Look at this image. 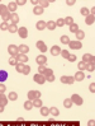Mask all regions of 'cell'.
I'll return each instance as SVG.
<instances>
[{"instance_id":"obj_1","label":"cell","mask_w":95,"mask_h":126,"mask_svg":"<svg viewBox=\"0 0 95 126\" xmlns=\"http://www.w3.org/2000/svg\"><path fill=\"white\" fill-rule=\"evenodd\" d=\"M27 95H28V101L33 102L34 99H38L41 97V92L39 91H29Z\"/></svg>"},{"instance_id":"obj_2","label":"cell","mask_w":95,"mask_h":126,"mask_svg":"<svg viewBox=\"0 0 95 126\" xmlns=\"http://www.w3.org/2000/svg\"><path fill=\"white\" fill-rule=\"evenodd\" d=\"M8 52H9V55H10V57H17L18 56V46H15V45H9L8 46Z\"/></svg>"},{"instance_id":"obj_3","label":"cell","mask_w":95,"mask_h":126,"mask_svg":"<svg viewBox=\"0 0 95 126\" xmlns=\"http://www.w3.org/2000/svg\"><path fill=\"white\" fill-rule=\"evenodd\" d=\"M33 80L36 81L37 84H45V81H46V78H45V75L43 74H36V75L33 77Z\"/></svg>"},{"instance_id":"obj_4","label":"cell","mask_w":95,"mask_h":126,"mask_svg":"<svg viewBox=\"0 0 95 126\" xmlns=\"http://www.w3.org/2000/svg\"><path fill=\"white\" fill-rule=\"evenodd\" d=\"M81 61H84L85 64L95 63V57H94V55H91V54H85V55L83 56V60H81Z\"/></svg>"},{"instance_id":"obj_5","label":"cell","mask_w":95,"mask_h":126,"mask_svg":"<svg viewBox=\"0 0 95 126\" xmlns=\"http://www.w3.org/2000/svg\"><path fill=\"white\" fill-rule=\"evenodd\" d=\"M69 46L72 50H80V48L83 47V45H81V42H80V41H70L69 42Z\"/></svg>"},{"instance_id":"obj_6","label":"cell","mask_w":95,"mask_h":126,"mask_svg":"<svg viewBox=\"0 0 95 126\" xmlns=\"http://www.w3.org/2000/svg\"><path fill=\"white\" fill-rule=\"evenodd\" d=\"M71 101H72V103H75V105H77V106H81L83 105V98L80 97L79 94H72V97H71Z\"/></svg>"},{"instance_id":"obj_7","label":"cell","mask_w":95,"mask_h":126,"mask_svg":"<svg viewBox=\"0 0 95 126\" xmlns=\"http://www.w3.org/2000/svg\"><path fill=\"white\" fill-rule=\"evenodd\" d=\"M18 34H19L20 38H27V37H28V29L25 27L18 28Z\"/></svg>"},{"instance_id":"obj_8","label":"cell","mask_w":95,"mask_h":126,"mask_svg":"<svg viewBox=\"0 0 95 126\" xmlns=\"http://www.w3.org/2000/svg\"><path fill=\"white\" fill-rule=\"evenodd\" d=\"M61 81H62V83H65V84H74L75 79H74V77L63 75V77H61Z\"/></svg>"},{"instance_id":"obj_9","label":"cell","mask_w":95,"mask_h":126,"mask_svg":"<svg viewBox=\"0 0 95 126\" xmlns=\"http://www.w3.org/2000/svg\"><path fill=\"white\" fill-rule=\"evenodd\" d=\"M17 3L15 1H9L8 3V5H6V9H8V12L9 13H14L15 12V9H17Z\"/></svg>"},{"instance_id":"obj_10","label":"cell","mask_w":95,"mask_h":126,"mask_svg":"<svg viewBox=\"0 0 95 126\" xmlns=\"http://www.w3.org/2000/svg\"><path fill=\"white\" fill-rule=\"evenodd\" d=\"M36 45H37V48L39 51H42V52H46V51H47V46H46V43L43 41H37Z\"/></svg>"},{"instance_id":"obj_11","label":"cell","mask_w":95,"mask_h":126,"mask_svg":"<svg viewBox=\"0 0 95 126\" xmlns=\"http://www.w3.org/2000/svg\"><path fill=\"white\" fill-rule=\"evenodd\" d=\"M28 51H29V47H28L27 45H20V46H18V52L22 54V55L28 54Z\"/></svg>"},{"instance_id":"obj_12","label":"cell","mask_w":95,"mask_h":126,"mask_svg":"<svg viewBox=\"0 0 95 126\" xmlns=\"http://www.w3.org/2000/svg\"><path fill=\"white\" fill-rule=\"evenodd\" d=\"M36 61H37L38 65H45L46 61H47V57H46L45 55H38L37 59H36Z\"/></svg>"},{"instance_id":"obj_13","label":"cell","mask_w":95,"mask_h":126,"mask_svg":"<svg viewBox=\"0 0 95 126\" xmlns=\"http://www.w3.org/2000/svg\"><path fill=\"white\" fill-rule=\"evenodd\" d=\"M60 54H61V48H60V46H52V47H51V55L58 56Z\"/></svg>"},{"instance_id":"obj_14","label":"cell","mask_w":95,"mask_h":126,"mask_svg":"<svg viewBox=\"0 0 95 126\" xmlns=\"http://www.w3.org/2000/svg\"><path fill=\"white\" fill-rule=\"evenodd\" d=\"M15 59H17V61L20 63V64H24V63L28 61V56L27 55H22V54H18V56Z\"/></svg>"},{"instance_id":"obj_15","label":"cell","mask_w":95,"mask_h":126,"mask_svg":"<svg viewBox=\"0 0 95 126\" xmlns=\"http://www.w3.org/2000/svg\"><path fill=\"white\" fill-rule=\"evenodd\" d=\"M74 79L77 80V81H83V80L85 79V74H84V71H77V73L75 74Z\"/></svg>"},{"instance_id":"obj_16","label":"cell","mask_w":95,"mask_h":126,"mask_svg":"<svg viewBox=\"0 0 95 126\" xmlns=\"http://www.w3.org/2000/svg\"><path fill=\"white\" fill-rule=\"evenodd\" d=\"M10 20H12L13 24H17L19 22V16L15 14V13H10Z\"/></svg>"},{"instance_id":"obj_17","label":"cell","mask_w":95,"mask_h":126,"mask_svg":"<svg viewBox=\"0 0 95 126\" xmlns=\"http://www.w3.org/2000/svg\"><path fill=\"white\" fill-rule=\"evenodd\" d=\"M6 79H8V73L5 70H0V83H4Z\"/></svg>"},{"instance_id":"obj_18","label":"cell","mask_w":95,"mask_h":126,"mask_svg":"<svg viewBox=\"0 0 95 126\" xmlns=\"http://www.w3.org/2000/svg\"><path fill=\"white\" fill-rule=\"evenodd\" d=\"M85 22H86V24H89V26L94 24V22H95V16H91V14H89V16L86 17Z\"/></svg>"},{"instance_id":"obj_19","label":"cell","mask_w":95,"mask_h":126,"mask_svg":"<svg viewBox=\"0 0 95 126\" xmlns=\"http://www.w3.org/2000/svg\"><path fill=\"white\" fill-rule=\"evenodd\" d=\"M46 28H48L49 31H53V29L56 28V22H53V20L47 22V23H46Z\"/></svg>"},{"instance_id":"obj_20","label":"cell","mask_w":95,"mask_h":126,"mask_svg":"<svg viewBox=\"0 0 95 126\" xmlns=\"http://www.w3.org/2000/svg\"><path fill=\"white\" fill-rule=\"evenodd\" d=\"M8 97L6 95H4V93L3 94H0V105L1 106H6V103H8Z\"/></svg>"},{"instance_id":"obj_21","label":"cell","mask_w":95,"mask_h":126,"mask_svg":"<svg viewBox=\"0 0 95 126\" xmlns=\"http://www.w3.org/2000/svg\"><path fill=\"white\" fill-rule=\"evenodd\" d=\"M36 27H37L38 31H43V29L46 28V22H43V20H38V22H37V26H36Z\"/></svg>"},{"instance_id":"obj_22","label":"cell","mask_w":95,"mask_h":126,"mask_svg":"<svg viewBox=\"0 0 95 126\" xmlns=\"http://www.w3.org/2000/svg\"><path fill=\"white\" fill-rule=\"evenodd\" d=\"M33 13L36 14V16H41V14H43V9L41 8L39 5H36L33 8Z\"/></svg>"},{"instance_id":"obj_23","label":"cell","mask_w":95,"mask_h":126,"mask_svg":"<svg viewBox=\"0 0 95 126\" xmlns=\"http://www.w3.org/2000/svg\"><path fill=\"white\" fill-rule=\"evenodd\" d=\"M51 3H52L51 0H41V1H39V6H41L42 9H45V8H47Z\"/></svg>"},{"instance_id":"obj_24","label":"cell","mask_w":95,"mask_h":126,"mask_svg":"<svg viewBox=\"0 0 95 126\" xmlns=\"http://www.w3.org/2000/svg\"><path fill=\"white\" fill-rule=\"evenodd\" d=\"M49 115L58 116V115H60V111H58V108H56V107H51L49 108Z\"/></svg>"},{"instance_id":"obj_25","label":"cell","mask_w":95,"mask_h":126,"mask_svg":"<svg viewBox=\"0 0 95 126\" xmlns=\"http://www.w3.org/2000/svg\"><path fill=\"white\" fill-rule=\"evenodd\" d=\"M32 103H33V107H39V108H41V107L43 106V103H42V99H41V98H38V99H34Z\"/></svg>"},{"instance_id":"obj_26","label":"cell","mask_w":95,"mask_h":126,"mask_svg":"<svg viewBox=\"0 0 95 126\" xmlns=\"http://www.w3.org/2000/svg\"><path fill=\"white\" fill-rule=\"evenodd\" d=\"M63 106L66 107V108H71L72 107V101H71V98H66L63 101Z\"/></svg>"},{"instance_id":"obj_27","label":"cell","mask_w":95,"mask_h":126,"mask_svg":"<svg viewBox=\"0 0 95 126\" xmlns=\"http://www.w3.org/2000/svg\"><path fill=\"white\" fill-rule=\"evenodd\" d=\"M17 98H18V94L15 92H10L9 95H8V99L9 101H17Z\"/></svg>"},{"instance_id":"obj_28","label":"cell","mask_w":95,"mask_h":126,"mask_svg":"<svg viewBox=\"0 0 95 126\" xmlns=\"http://www.w3.org/2000/svg\"><path fill=\"white\" fill-rule=\"evenodd\" d=\"M8 31L10 32V33H14V32H18V27H17V24H9V28H8Z\"/></svg>"},{"instance_id":"obj_29","label":"cell","mask_w":95,"mask_h":126,"mask_svg":"<svg viewBox=\"0 0 95 126\" xmlns=\"http://www.w3.org/2000/svg\"><path fill=\"white\" fill-rule=\"evenodd\" d=\"M41 115L42 116H48L49 115V108H47V107H41Z\"/></svg>"},{"instance_id":"obj_30","label":"cell","mask_w":95,"mask_h":126,"mask_svg":"<svg viewBox=\"0 0 95 126\" xmlns=\"http://www.w3.org/2000/svg\"><path fill=\"white\" fill-rule=\"evenodd\" d=\"M77 31H79V26H77V24H75V23L70 24V32H72V33H76Z\"/></svg>"},{"instance_id":"obj_31","label":"cell","mask_w":95,"mask_h":126,"mask_svg":"<svg viewBox=\"0 0 95 126\" xmlns=\"http://www.w3.org/2000/svg\"><path fill=\"white\" fill-rule=\"evenodd\" d=\"M60 41H61V43L62 45H69V42H70V38L67 36H62L61 38H60Z\"/></svg>"},{"instance_id":"obj_32","label":"cell","mask_w":95,"mask_h":126,"mask_svg":"<svg viewBox=\"0 0 95 126\" xmlns=\"http://www.w3.org/2000/svg\"><path fill=\"white\" fill-rule=\"evenodd\" d=\"M86 70H89V71H94L95 70V63H89V64H86Z\"/></svg>"},{"instance_id":"obj_33","label":"cell","mask_w":95,"mask_h":126,"mask_svg":"<svg viewBox=\"0 0 95 126\" xmlns=\"http://www.w3.org/2000/svg\"><path fill=\"white\" fill-rule=\"evenodd\" d=\"M8 28H9L8 22H3V23L0 24V29H1V31H8Z\"/></svg>"},{"instance_id":"obj_34","label":"cell","mask_w":95,"mask_h":126,"mask_svg":"<svg viewBox=\"0 0 95 126\" xmlns=\"http://www.w3.org/2000/svg\"><path fill=\"white\" fill-rule=\"evenodd\" d=\"M77 68H79L80 71H84V70L86 69V64H85L84 61H80V63L77 64Z\"/></svg>"},{"instance_id":"obj_35","label":"cell","mask_w":95,"mask_h":126,"mask_svg":"<svg viewBox=\"0 0 95 126\" xmlns=\"http://www.w3.org/2000/svg\"><path fill=\"white\" fill-rule=\"evenodd\" d=\"M1 18H3V20L4 22H8V20H10V13L9 12H5L3 16H1Z\"/></svg>"},{"instance_id":"obj_36","label":"cell","mask_w":95,"mask_h":126,"mask_svg":"<svg viewBox=\"0 0 95 126\" xmlns=\"http://www.w3.org/2000/svg\"><path fill=\"white\" fill-rule=\"evenodd\" d=\"M76 37H77V40H83L84 37H85V32H84V31H80V29H79V31L76 32Z\"/></svg>"},{"instance_id":"obj_37","label":"cell","mask_w":95,"mask_h":126,"mask_svg":"<svg viewBox=\"0 0 95 126\" xmlns=\"http://www.w3.org/2000/svg\"><path fill=\"white\" fill-rule=\"evenodd\" d=\"M63 26H65V20L62 18H58L56 20V27H63Z\"/></svg>"},{"instance_id":"obj_38","label":"cell","mask_w":95,"mask_h":126,"mask_svg":"<svg viewBox=\"0 0 95 126\" xmlns=\"http://www.w3.org/2000/svg\"><path fill=\"white\" fill-rule=\"evenodd\" d=\"M29 71H31V66H29V65H24V68H23V71H22V74H24V75H28Z\"/></svg>"},{"instance_id":"obj_39","label":"cell","mask_w":95,"mask_h":126,"mask_svg":"<svg viewBox=\"0 0 95 126\" xmlns=\"http://www.w3.org/2000/svg\"><path fill=\"white\" fill-rule=\"evenodd\" d=\"M32 107H33V103L31 102V101H27V102H24V108L25 110H32Z\"/></svg>"},{"instance_id":"obj_40","label":"cell","mask_w":95,"mask_h":126,"mask_svg":"<svg viewBox=\"0 0 95 126\" xmlns=\"http://www.w3.org/2000/svg\"><path fill=\"white\" fill-rule=\"evenodd\" d=\"M23 68H24V65L20 64V63H18V64L15 65V70H17L18 73H22V71H23Z\"/></svg>"},{"instance_id":"obj_41","label":"cell","mask_w":95,"mask_h":126,"mask_svg":"<svg viewBox=\"0 0 95 126\" xmlns=\"http://www.w3.org/2000/svg\"><path fill=\"white\" fill-rule=\"evenodd\" d=\"M43 75H45V78H47V77H49V75H53L52 69H46L45 73H43Z\"/></svg>"},{"instance_id":"obj_42","label":"cell","mask_w":95,"mask_h":126,"mask_svg":"<svg viewBox=\"0 0 95 126\" xmlns=\"http://www.w3.org/2000/svg\"><path fill=\"white\" fill-rule=\"evenodd\" d=\"M5 12H8V9H6V5H3V4H0V17L3 16V14Z\"/></svg>"},{"instance_id":"obj_43","label":"cell","mask_w":95,"mask_h":126,"mask_svg":"<svg viewBox=\"0 0 95 126\" xmlns=\"http://www.w3.org/2000/svg\"><path fill=\"white\" fill-rule=\"evenodd\" d=\"M63 59H67L69 57V55H70V52H69V51L67 50H61V54H60Z\"/></svg>"},{"instance_id":"obj_44","label":"cell","mask_w":95,"mask_h":126,"mask_svg":"<svg viewBox=\"0 0 95 126\" xmlns=\"http://www.w3.org/2000/svg\"><path fill=\"white\" fill-rule=\"evenodd\" d=\"M63 20H65V24H69V26L74 23V20H72V18H71V17H66Z\"/></svg>"},{"instance_id":"obj_45","label":"cell","mask_w":95,"mask_h":126,"mask_svg":"<svg viewBox=\"0 0 95 126\" xmlns=\"http://www.w3.org/2000/svg\"><path fill=\"white\" fill-rule=\"evenodd\" d=\"M46 69H47V68H46L45 65H38V74H43Z\"/></svg>"},{"instance_id":"obj_46","label":"cell","mask_w":95,"mask_h":126,"mask_svg":"<svg viewBox=\"0 0 95 126\" xmlns=\"http://www.w3.org/2000/svg\"><path fill=\"white\" fill-rule=\"evenodd\" d=\"M80 13H81L83 14V16H89V9H87V8H81V10H80Z\"/></svg>"},{"instance_id":"obj_47","label":"cell","mask_w":95,"mask_h":126,"mask_svg":"<svg viewBox=\"0 0 95 126\" xmlns=\"http://www.w3.org/2000/svg\"><path fill=\"white\" fill-rule=\"evenodd\" d=\"M9 64H10V65H14V66H15V65L18 64L17 59H15V57H10V59H9Z\"/></svg>"},{"instance_id":"obj_48","label":"cell","mask_w":95,"mask_h":126,"mask_svg":"<svg viewBox=\"0 0 95 126\" xmlns=\"http://www.w3.org/2000/svg\"><path fill=\"white\" fill-rule=\"evenodd\" d=\"M6 91V85H4L3 83H0V94H3Z\"/></svg>"},{"instance_id":"obj_49","label":"cell","mask_w":95,"mask_h":126,"mask_svg":"<svg viewBox=\"0 0 95 126\" xmlns=\"http://www.w3.org/2000/svg\"><path fill=\"white\" fill-rule=\"evenodd\" d=\"M67 60H69V61H71V63H74V61H76V55H69V57H67Z\"/></svg>"},{"instance_id":"obj_50","label":"cell","mask_w":95,"mask_h":126,"mask_svg":"<svg viewBox=\"0 0 95 126\" xmlns=\"http://www.w3.org/2000/svg\"><path fill=\"white\" fill-rule=\"evenodd\" d=\"M89 91H90L91 93H94V92H95V83H91V84L89 85Z\"/></svg>"},{"instance_id":"obj_51","label":"cell","mask_w":95,"mask_h":126,"mask_svg":"<svg viewBox=\"0 0 95 126\" xmlns=\"http://www.w3.org/2000/svg\"><path fill=\"white\" fill-rule=\"evenodd\" d=\"M46 80H47V81H51V83H52V81L55 80V75H49V77H47V78H46Z\"/></svg>"},{"instance_id":"obj_52","label":"cell","mask_w":95,"mask_h":126,"mask_svg":"<svg viewBox=\"0 0 95 126\" xmlns=\"http://www.w3.org/2000/svg\"><path fill=\"white\" fill-rule=\"evenodd\" d=\"M87 126H95V120H94V118L87 121Z\"/></svg>"},{"instance_id":"obj_53","label":"cell","mask_w":95,"mask_h":126,"mask_svg":"<svg viewBox=\"0 0 95 126\" xmlns=\"http://www.w3.org/2000/svg\"><path fill=\"white\" fill-rule=\"evenodd\" d=\"M17 3V5H24L27 1H25V0H18V1H15Z\"/></svg>"},{"instance_id":"obj_54","label":"cell","mask_w":95,"mask_h":126,"mask_svg":"<svg viewBox=\"0 0 95 126\" xmlns=\"http://www.w3.org/2000/svg\"><path fill=\"white\" fill-rule=\"evenodd\" d=\"M76 1H75V0H72V1H71V0H67V1H66V4L69 5V6H72V5H74Z\"/></svg>"},{"instance_id":"obj_55","label":"cell","mask_w":95,"mask_h":126,"mask_svg":"<svg viewBox=\"0 0 95 126\" xmlns=\"http://www.w3.org/2000/svg\"><path fill=\"white\" fill-rule=\"evenodd\" d=\"M4 108H5V106H1V105H0V112H3Z\"/></svg>"},{"instance_id":"obj_56","label":"cell","mask_w":95,"mask_h":126,"mask_svg":"<svg viewBox=\"0 0 95 126\" xmlns=\"http://www.w3.org/2000/svg\"><path fill=\"white\" fill-rule=\"evenodd\" d=\"M32 4H39V1H37V0H32Z\"/></svg>"},{"instance_id":"obj_57","label":"cell","mask_w":95,"mask_h":126,"mask_svg":"<svg viewBox=\"0 0 95 126\" xmlns=\"http://www.w3.org/2000/svg\"><path fill=\"white\" fill-rule=\"evenodd\" d=\"M94 13H95V8L93 6V9H91V16H94Z\"/></svg>"}]
</instances>
